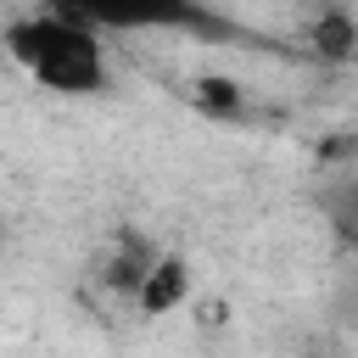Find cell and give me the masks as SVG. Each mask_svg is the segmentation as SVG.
Wrapping results in <instances>:
<instances>
[{
    "label": "cell",
    "instance_id": "obj_1",
    "mask_svg": "<svg viewBox=\"0 0 358 358\" xmlns=\"http://www.w3.org/2000/svg\"><path fill=\"white\" fill-rule=\"evenodd\" d=\"M6 45L11 56L34 73V84L56 90V95H101L106 90V50H101V34L62 17V11H39V17H22L6 28Z\"/></svg>",
    "mask_w": 358,
    "mask_h": 358
},
{
    "label": "cell",
    "instance_id": "obj_2",
    "mask_svg": "<svg viewBox=\"0 0 358 358\" xmlns=\"http://www.w3.org/2000/svg\"><path fill=\"white\" fill-rule=\"evenodd\" d=\"M50 11L95 28V34H129V28H179V34H201V39H241V45H263L257 34H246L241 22H229L224 11H213L207 0H45Z\"/></svg>",
    "mask_w": 358,
    "mask_h": 358
},
{
    "label": "cell",
    "instance_id": "obj_3",
    "mask_svg": "<svg viewBox=\"0 0 358 358\" xmlns=\"http://www.w3.org/2000/svg\"><path fill=\"white\" fill-rule=\"evenodd\" d=\"M157 257H162V252H157V246H151L145 235H134V229H123L101 274H106V285H112L117 296H129V302H134V296H140V285H145V274L157 268Z\"/></svg>",
    "mask_w": 358,
    "mask_h": 358
},
{
    "label": "cell",
    "instance_id": "obj_4",
    "mask_svg": "<svg viewBox=\"0 0 358 358\" xmlns=\"http://www.w3.org/2000/svg\"><path fill=\"white\" fill-rule=\"evenodd\" d=\"M308 56L313 62H330V67H341V62H352L358 56V22L347 17V11H319L313 17V28H308Z\"/></svg>",
    "mask_w": 358,
    "mask_h": 358
},
{
    "label": "cell",
    "instance_id": "obj_5",
    "mask_svg": "<svg viewBox=\"0 0 358 358\" xmlns=\"http://www.w3.org/2000/svg\"><path fill=\"white\" fill-rule=\"evenodd\" d=\"M185 291H190V268H185V257L162 252V257H157V268L145 274V285H140L134 308H140V313H168V308H179V302H185Z\"/></svg>",
    "mask_w": 358,
    "mask_h": 358
},
{
    "label": "cell",
    "instance_id": "obj_6",
    "mask_svg": "<svg viewBox=\"0 0 358 358\" xmlns=\"http://www.w3.org/2000/svg\"><path fill=\"white\" fill-rule=\"evenodd\" d=\"M324 213L347 241H358V173H347V179H336L324 190Z\"/></svg>",
    "mask_w": 358,
    "mask_h": 358
},
{
    "label": "cell",
    "instance_id": "obj_7",
    "mask_svg": "<svg viewBox=\"0 0 358 358\" xmlns=\"http://www.w3.org/2000/svg\"><path fill=\"white\" fill-rule=\"evenodd\" d=\"M330 319H336L347 336H358V263L341 268V280H336V291H330Z\"/></svg>",
    "mask_w": 358,
    "mask_h": 358
},
{
    "label": "cell",
    "instance_id": "obj_8",
    "mask_svg": "<svg viewBox=\"0 0 358 358\" xmlns=\"http://www.w3.org/2000/svg\"><path fill=\"white\" fill-rule=\"evenodd\" d=\"M196 101L213 112V117H241V90L229 78H201L196 84Z\"/></svg>",
    "mask_w": 358,
    "mask_h": 358
}]
</instances>
